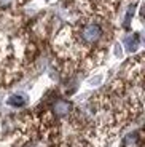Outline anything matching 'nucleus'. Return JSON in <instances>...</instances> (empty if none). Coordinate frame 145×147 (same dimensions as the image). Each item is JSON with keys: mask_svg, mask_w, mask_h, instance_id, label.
Segmentation results:
<instances>
[{"mask_svg": "<svg viewBox=\"0 0 145 147\" xmlns=\"http://www.w3.org/2000/svg\"><path fill=\"white\" fill-rule=\"evenodd\" d=\"M113 32L110 19L80 16L56 34L53 48L65 67L89 70L105 59Z\"/></svg>", "mask_w": 145, "mask_h": 147, "instance_id": "f257e3e1", "label": "nucleus"}, {"mask_svg": "<svg viewBox=\"0 0 145 147\" xmlns=\"http://www.w3.org/2000/svg\"><path fill=\"white\" fill-rule=\"evenodd\" d=\"M124 43L128 45V50L129 51H134L136 48L139 47V43H140V37H139V34H131V35L126 37Z\"/></svg>", "mask_w": 145, "mask_h": 147, "instance_id": "39448f33", "label": "nucleus"}, {"mask_svg": "<svg viewBox=\"0 0 145 147\" xmlns=\"http://www.w3.org/2000/svg\"><path fill=\"white\" fill-rule=\"evenodd\" d=\"M7 104L10 107H15V109H18V107H24L26 104H27V96L22 94V93H16V94H11L10 98H8Z\"/></svg>", "mask_w": 145, "mask_h": 147, "instance_id": "20e7f679", "label": "nucleus"}, {"mask_svg": "<svg viewBox=\"0 0 145 147\" xmlns=\"http://www.w3.org/2000/svg\"><path fill=\"white\" fill-rule=\"evenodd\" d=\"M80 16H97L112 19L121 0H69Z\"/></svg>", "mask_w": 145, "mask_h": 147, "instance_id": "f03ea898", "label": "nucleus"}, {"mask_svg": "<svg viewBox=\"0 0 145 147\" xmlns=\"http://www.w3.org/2000/svg\"><path fill=\"white\" fill-rule=\"evenodd\" d=\"M123 147H142L140 131H132L129 134H126L123 139Z\"/></svg>", "mask_w": 145, "mask_h": 147, "instance_id": "7ed1b4c3", "label": "nucleus"}]
</instances>
